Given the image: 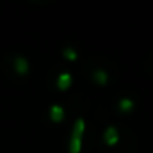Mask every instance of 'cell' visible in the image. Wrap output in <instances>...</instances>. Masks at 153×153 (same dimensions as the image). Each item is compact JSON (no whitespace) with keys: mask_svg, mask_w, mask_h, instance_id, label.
<instances>
[{"mask_svg":"<svg viewBox=\"0 0 153 153\" xmlns=\"http://www.w3.org/2000/svg\"><path fill=\"white\" fill-rule=\"evenodd\" d=\"M14 65H15V69L18 74H27L29 72V60L23 56H18L15 60H14Z\"/></svg>","mask_w":153,"mask_h":153,"instance_id":"cell-3","label":"cell"},{"mask_svg":"<svg viewBox=\"0 0 153 153\" xmlns=\"http://www.w3.org/2000/svg\"><path fill=\"white\" fill-rule=\"evenodd\" d=\"M86 129V123L81 117H78L74 123L72 134H71V141H69V152L71 153H78L81 150V138Z\"/></svg>","mask_w":153,"mask_h":153,"instance_id":"cell-1","label":"cell"},{"mask_svg":"<svg viewBox=\"0 0 153 153\" xmlns=\"http://www.w3.org/2000/svg\"><path fill=\"white\" fill-rule=\"evenodd\" d=\"M93 76H95V80L99 81V84H105V83H107V78H108L107 72L102 71V69H96V71L93 72Z\"/></svg>","mask_w":153,"mask_h":153,"instance_id":"cell-7","label":"cell"},{"mask_svg":"<svg viewBox=\"0 0 153 153\" xmlns=\"http://www.w3.org/2000/svg\"><path fill=\"white\" fill-rule=\"evenodd\" d=\"M132 107H134V101L129 99V98H122V99L119 101V108H120L122 111H129Z\"/></svg>","mask_w":153,"mask_h":153,"instance_id":"cell-6","label":"cell"},{"mask_svg":"<svg viewBox=\"0 0 153 153\" xmlns=\"http://www.w3.org/2000/svg\"><path fill=\"white\" fill-rule=\"evenodd\" d=\"M63 116H65L63 107H60V105H57V104H54V105L50 107V117H51V120L60 122V120L63 119Z\"/></svg>","mask_w":153,"mask_h":153,"instance_id":"cell-4","label":"cell"},{"mask_svg":"<svg viewBox=\"0 0 153 153\" xmlns=\"http://www.w3.org/2000/svg\"><path fill=\"white\" fill-rule=\"evenodd\" d=\"M104 140H105L107 144L114 146L119 141V132H117V129L114 126H108L105 129V132H104Z\"/></svg>","mask_w":153,"mask_h":153,"instance_id":"cell-2","label":"cell"},{"mask_svg":"<svg viewBox=\"0 0 153 153\" xmlns=\"http://www.w3.org/2000/svg\"><path fill=\"white\" fill-rule=\"evenodd\" d=\"M63 56L68 57L69 60H75L78 54H76V51H75L74 48H65V50H63Z\"/></svg>","mask_w":153,"mask_h":153,"instance_id":"cell-8","label":"cell"},{"mask_svg":"<svg viewBox=\"0 0 153 153\" xmlns=\"http://www.w3.org/2000/svg\"><path fill=\"white\" fill-rule=\"evenodd\" d=\"M71 81H72V76L69 72H62L59 75V78H57V87L59 89H68L71 86Z\"/></svg>","mask_w":153,"mask_h":153,"instance_id":"cell-5","label":"cell"}]
</instances>
